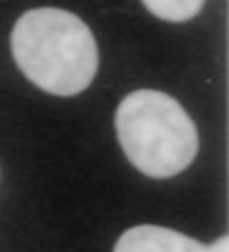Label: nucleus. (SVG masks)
Wrapping results in <instances>:
<instances>
[{"mask_svg":"<svg viewBox=\"0 0 229 252\" xmlns=\"http://www.w3.org/2000/svg\"><path fill=\"white\" fill-rule=\"evenodd\" d=\"M115 128L126 158L154 179L183 172L199 149L190 115L177 99L156 90L126 94L115 113Z\"/></svg>","mask_w":229,"mask_h":252,"instance_id":"nucleus-2","label":"nucleus"},{"mask_svg":"<svg viewBox=\"0 0 229 252\" xmlns=\"http://www.w3.org/2000/svg\"><path fill=\"white\" fill-rule=\"evenodd\" d=\"M204 243L158 225L126 229L115 243V252H202Z\"/></svg>","mask_w":229,"mask_h":252,"instance_id":"nucleus-3","label":"nucleus"},{"mask_svg":"<svg viewBox=\"0 0 229 252\" xmlns=\"http://www.w3.org/2000/svg\"><path fill=\"white\" fill-rule=\"evenodd\" d=\"M142 2L154 16L170 23L190 21L204 7V0H142Z\"/></svg>","mask_w":229,"mask_h":252,"instance_id":"nucleus-4","label":"nucleus"},{"mask_svg":"<svg viewBox=\"0 0 229 252\" xmlns=\"http://www.w3.org/2000/svg\"><path fill=\"white\" fill-rule=\"evenodd\" d=\"M202 252H229V239L227 236H220V239L213 241L211 246H204Z\"/></svg>","mask_w":229,"mask_h":252,"instance_id":"nucleus-5","label":"nucleus"},{"mask_svg":"<svg viewBox=\"0 0 229 252\" xmlns=\"http://www.w3.org/2000/svg\"><path fill=\"white\" fill-rule=\"evenodd\" d=\"M12 53L28 80L55 96H73L98 69V48L85 21L58 7L30 9L12 30Z\"/></svg>","mask_w":229,"mask_h":252,"instance_id":"nucleus-1","label":"nucleus"}]
</instances>
